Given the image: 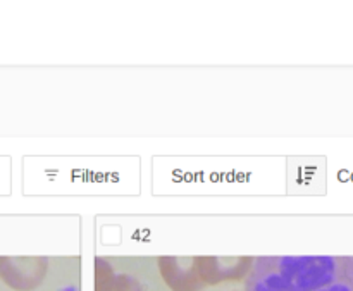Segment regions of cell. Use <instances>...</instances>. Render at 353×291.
Segmentation results:
<instances>
[{
	"mask_svg": "<svg viewBox=\"0 0 353 291\" xmlns=\"http://www.w3.org/2000/svg\"><path fill=\"white\" fill-rule=\"evenodd\" d=\"M247 291H353V257H262Z\"/></svg>",
	"mask_w": 353,
	"mask_h": 291,
	"instance_id": "obj_1",
	"label": "cell"
}]
</instances>
